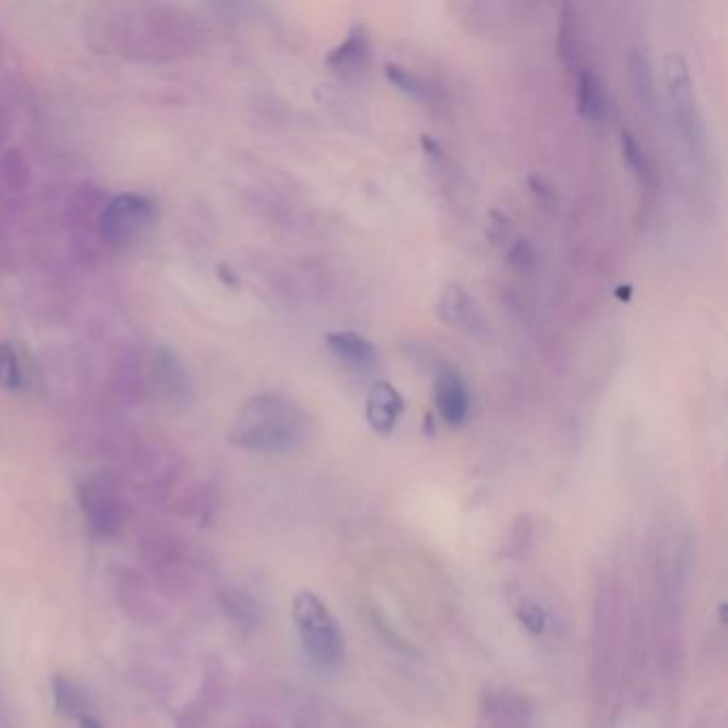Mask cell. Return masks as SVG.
<instances>
[{
	"label": "cell",
	"mask_w": 728,
	"mask_h": 728,
	"mask_svg": "<svg viewBox=\"0 0 728 728\" xmlns=\"http://www.w3.org/2000/svg\"><path fill=\"white\" fill-rule=\"evenodd\" d=\"M52 690H54V703H56V709H58L60 716L77 720L79 716L86 714V711H88L82 690H79L71 682V679L56 675L52 679Z\"/></svg>",
	"instance_id": "cell-15"
},
{
	"label": "cell",
	"mask_w": 728,
	"mask_h": 728,
	"mask_svg": "<svg viewBox=\"0 0 728 728\" xmlns=\"http://www.w3.org/2000/svg\"><path fill=\"white\" fill-rule=\"evenodd\" d=\"M577 109L581 118L592 126H603L609 118V97L603 79L596 71L581 67L577 71Z\"/></svg>",
	"instance_id": "cell-9"
},
{
	"label": "cell",
	"mask_w": 728,
	"mask_h": 728,
	"mask_svg": "<svg viewBox=\"0 0 728 728\" xmlns=\"http://www.w3.org/2000/svg\"><path fill=\"white\" fill-rule=\"evenodd\" d=\"M404 415V400L400 391L387 381L372 385L366 400V419L376 434H391Z\"/></svg>",
	"instance_id": "cell-8"
},
{
	"label": "cell",
	"mask_w": 728,
	"mask_h": 728,
	"mask_svg": "<svg viewBox=\"0 0 728 728\" xmlns=\"http://www.w3.org/2000/svg\"><path fill=\"white\" fill-rule=\"evenodd\" d=\"M22 366L20 355L15 346L9 342H0V387L9 391H18L22 387Z\"/></svg>",
	"instance_id": "cell-17"
},
{
	"label": "cell",
	"mask_w": 728,
	"mask_h": 728,
	"mask_svg": "<svg viewBox=\"0 0 728 728\" xmlns=\"http://www.w3.org/2000/svg\"><path fill=\"white\" fill-rule=\"evenodd\" d=\"M77 722H79V728H105L103 722L94 714H90V711H86V714L79 716Z\"/></svg>",
	"instance_id": "cell-21"
},
{
	"label": "cell",
	"mask_w": 728,
	"mask_h": 728,
	"mask_svg": "<svg viewBox=\"0 0 728 728\" xmlns=\"http://www.w3.org/2000/svg\"><path fill=\"white\" fill-rule=\"evenodd\" d=\"M519 617H521V622H524V624H526L530 630H534V632L541 630V628H543V622H545L543 613L538 611L536 607H524V611L519 613Z\"/></svg>",
	"instance_id": "cell-20"
},
{
	"label": "cell",
	"mask_w": 728,
	"mask_h": 728,
	"mask_svg": "<svg viewBox=\"0 0 728 728\" xmlns=\"http://www.w3.org/2000/svg\"><path fill=\"white\" fill-rule=\"evenodd\" d=\"M387 77L395 84V88H400L402 92L410 94V97L417 99H425L427 97V86H423V82L419 77H415L413 73H408L406 69L398 67V65H389L387 67Z\"/></svg>",
	"instance_id": "cell-18"
},
{
	"label": "cell",
	"mask_w": 728,
	"mask_h": 728,
	"mask_svg": "<svg viewBox=\"0 0 728 728\" xmlns=\"http://www.w3.org/2000/svg\"><path fill=\"white\" fill-rule=\"evenodd\" d=\"M293 622L306 654L321 667L336 669L346 658V639L338 620L312 592L293 598Z\"/></svg>",
	"instance_id": "cell-2"
},
{
	"label": "cell",
	"mask_w": 728,
	"mask_h": 728,
	"mask_svg": "<svg viewBox=\"0 0 728 728\" xmlns=\"http://www.w3.org/2000/svg\"><path fill=\"white\" fill-rule=\"evenodd\" d=\"M620 148H622L624 163L632 173H635V178L643 186H650V188L656 186V171H654L650 156H647L645 148L639 144V139L632 135L628 129H622Z\"/></svg>",
	"instance_id": "cell-14"
},
{
	"label": "cell",
	"mask_w": 728,
	"mask_h": 728,
	"mask_svg": "<svg viewBox=\"0 0 728 728\" xmlns=\"http://www.w3.org/2000/svg\"><path fill=\"white\" fill-rule=\"evenodd\" d=\"M370 54V39H368V33L366 28H363L361 24L353 26L351 33H348V37L338 45L334 47V50L329 52L327 56V65L331 69H357L361 67L363 62H366Z\"/></svg>",
	"instance_id": "cell-13"
},
{
	"label": "cell",
	"mask_w": 728,
	"mask_h": 728,
	"mask_svg": "<svg viewBox=\"0 0 728 728\" xmlns=\"http://www.w3.org/2000/svg\"><path fill=\"white\" fill-rule=\"evenodd\" d=\"M329 353L338 357L342 363L357 370H368L376 366V348L357 331H329L325 336Z\"/></svg>",
	"instance_id": "cell-10"
},
{
	"label": "cell",
	"mask_w": 728,
	"mask_h": 728,
	"mask_svg": "<svg viewBox=\"0 0 728 728\" xmlns=\"http://www.w3.org/2000/svg\"><path fill=\"white\" fill-rule=\"evenodd\" d=\"M558 52L564 60L566 67L581 69V54H583V35H581V20L577 7L564 5L558 26Z\"/></svg>",
	"instance_id": "cell-12"
},
{
	"label": "cell",
	"mask_w": 728,
	"mask_h": 728,
	"mask_svg": "<svg viewBox=\"0 0 728 728\" xmlns=\"http://www.w3.org/2000/svg\"><path fill=\"white\" fill-rule=\"evenodd\" d=\"M511 261L519 267V269H530L536 263V252L528 242H519L513 250H511Z\"/></svg>",
	"instance_id": "cell-19"
},
{
	"label": "cell",
	"mask_w": 728,
	"mask_h": 728,
	"mask_svg": "<svg viewBox=\"0 0 728 728\" xmlns=\"http://www.w3.org/2000/svg\"><path fill=\"white\" fill-rule=\"evenodd\" d=\"M154 212L152 201L139 195H118L101 216V235L109 244H129L141 233Z\"/></svg>",
	"instance_id": "cell-5"
},
{
	"label": "cell",
	"mask_w": 728,
	"mask_h": 728,
	"mask_svg": "<svg viewBox=\"0 0 728 728\" xmlns=\"http://www.w3.org/2000/svg\"><path fill=\"white\" fill-rule=\"evenodd\" d=\"M630 71H632V82H635V88L639 92L641 105L652 107L656 101V86H654V73H652L650 60H647V56L641 52H632Z\"/></svg>",
	"instance_id": "cell-16"
},
{
	"label": "cell",
	"mask_w": 728,
	"mask_h": 728,
	"mask_svg": "<svg viewBox=\"0 0 728 728\" xmlns=\"http://www.w3.org/2000/svg\"><path fill=\"white\" fill-rule=\"evenodd\" d=\"M438 314L449 327L472 331L479 325V314L477 308H474V302L468 291L457 282H451L442 289L438 299Z\"/></svg>",
	"instance_id": "cell-11"
},
{
	"label": "cell",
	"mask_w": 728,
	"mask_h": 728,
	"mask_svg": "<svg viewBox=\"0 0 728 728\" xmlns=\"http://www.w3.org/2000/svg\"><path fill=\"white\" fill-rule=\"evenodd\" d=\"M314 436L308 410L282 393H259L250 398L231 423L229 440L246 451L287 455L306 447Z\"/></svg>",
	"instance_id": "cell-1"
},
{
	"label": "cell",
	"mask_w": 728,
	"mask_h": 728,
	"mask_svg": "<svg viewBox=\"0 0 728 728\" xmlns=\"http://www.w3.org/2000/svg\"><path fill=\"white\" fill-rule=\"evenodd\" d=\"M434 404L440 417L449 425L460 427L470 415V389L464 376L455 368L445 366L434 383Z\"/></svg>",
	"instance_id": "cell-7"
},
{
	"label": "cell",
	"mask_w": 728,
	"mask_h": 728,
	"mask_svg": "<svg viewBox=\"0 0 728 728\" xmlns=\"http://www.w3.org/2000/svg\"><path fill=\"white\" fill-rule=\"evenodd\" d=\"M79 502L90 528L101 536H114L122 526V506L112 485L90 479L79 487Z\"/></svg>",
	"instance_id": "cell-6"
},
{
	"label": "cell",
	"mask_w": 728,
	"mask_h": 728,
	"mask_svg": "<svg viewBox=\"0 0 728 728\" xmlns=\"http://www.w3.org/2000/svg\"><path fill=\"white\" fill-rule=\"evenodd\" d=\"M534 709L526 694L494 686L481 694L477 728H530Z\"/></svg>",
	"instance_id": "cell-4"
},
{
	"label": "cell",
	"mask_w": 728,
	"mask_h": 728,
	"mask_svg": "<svg viewBox=\"0 0 728 728\" xmlns=\"http://www.w3.org/2000/svg\"><path fill=\"white\" fill-rule=\"evenodd\" d=\"M664 84H667L669 109L679 137H682L692 156L705 158L707 152L705 124L699 101H696V90L692 84L688 62L684 60V56L671 54L664 60Z\"/></svg>",
	"instance_id": "cell-3"
}]
</instances>
